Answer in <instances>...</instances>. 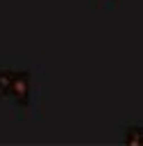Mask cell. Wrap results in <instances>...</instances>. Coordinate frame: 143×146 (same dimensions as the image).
<instances>
[{
	"label": "cell",
	"mask_w": 143,
	"mask_h": 146,
	"mask_svg": "<svg viewBox=\"0 0 143 146\" xmlns=\"http://www.w3.org/2000/svg\"><path fill=\"white\" fill-rule=\"evenodd\" d=\"M30 90H32V77H30V72H28V70H14L9 98L19 104V107H28V102H30Z\"/></svg>",
	"instance_id": "cell-1"
},
{
	"label": "cell",
	"mask_w": 143,
	"mask_h": 146,
	"mask_svg": "<svg viewBox=\"0 0 143 146\" xmlns=\"http://www.w3.org/2000/svg\"><path fill=\"white\" fill-rule=\"evenodd\" d=\"M12 77H14V70L0 67V98H9V88H12Z\"/></svg>",
	"instance_id": "cell-2"
},
{
	"label": "cell",
	"mask_w": 143,
	"mask_h": 146,
	"mask_svg": "<svg viewBox=\"0 0 143 146\" xmlns=\"http://www.w3.org/2000/svg\"><path fill=\"white\" fill-rule=\"evenodd\" d=\"M125 141L132 144V146L143 144V130H141V125H127V127H125Z\"/></svg>",
	"instance_id": "cell-3"
}]
</instances>
